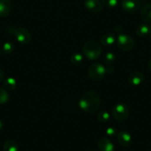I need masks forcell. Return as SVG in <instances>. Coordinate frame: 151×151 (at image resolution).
<instances>
[{
    "mask_svg": "<svg viewBox=\"0 0 151 151\" xmlns=\"http://www.w3.org/2000/svg\"><path fill=\"white\" fill-rule=\"evenodd\" d=\"M101 104V98L96 91H88L85 93L79 101L81 110L88 113H95L99 110Z\"/></svg>",
    "mask_w": 151,
    "mask_h": 151,
    "instance_id": "cell-1",
    "label": "cell"
},
{
    "mask_svg": "<svg viewBox=\"0 0 151 151\" xmlns=\"http://www.w3.org/2000/svg\"><path fill=\"white\" fill-rule=\"evenodd\" d=\"M102 49L100 45L94 40L87 41L83 45V53L90 60H96L100 57Z\"/></svg>",
    "mask_w": 151,
    "mask_h": 151,
    "instance_id": "cell-2",
    "label": "cell"
},
{
    "mask_svg": "<svg viewBox=\"0 0 151 151\" xmlns=\"http://www.w3.org/2000/svg\"><path fill=\"white\" fill-rule=\"evenodd\" d=\"M88 76L93 82H100L104 79L106 74L105 67L100 63H94L89 67Z\"/></svg>",
    "mask_w": 151,
    "mask_h": 151,
    "instance_id": "cell-3",
    "label": "cell"
},
{
    "mask_svg": "<svg viewBox=\"0 0 151 151\" xmlns=\"http://www.w3.org/2000/svg\"><path fill=\"white\" fill-rule=\"evenodd\" d=\"M130 114L128 106L124 103H119L114 105L112 110V116L116 121L122 122L127 119Z\"/></svg>",
    "mask_w": 151,
    "mask_h": 151,
    "instance_id": "cell-4",
    "label": "cell"
},
{
    "mask_svg": "<svg viewBox=\"0 0 151 151\" xmlns=\"http://www.w3.org/2000/svg\"><path fill=\"white\" fill-rule=\"evenodd\" d=\"M117 46L123 51H130L133 50L135 46V42L131 36L122 33L117 37Z\"/></svg>",
    "mask_w": 151,
    "mask_h": 151,
    "instance_id": "cell-5",
    "label": "cell"
},
{
    "mask_svg": "<svg viewBox=\"0 0 151 151\" xmlns=\"http://www.w3.org/2000/svg\"><path fill=\"white\" fill-rule=\"evenodd\" d=\"M16 39L19 43L22 45H28L31 42L32 36L28 30L24 27H17L14 33Z\"/></svg>",
    "mask_w": 151,
    "mask_h": 151,
    "instance_id": "cell-6",
    "label": "cell"
},
{
    "mask_svg": "<svg viewBox=\"0 0 151 151\" xmlns=\"http://www.w3.org/2000/svg\"><path fill=\"white\" fill-rule=\"evenodd\" d=\"M122 8L124 11L128 13H133L139 9L141 2L139 0H122Z\"/></svg>",
    "mask_w": 151,
    "mask_h": 151,
    "instance_id": "cell-7",
    "label": "cell"
},
{
    "mask_svg": "<svg viewBox=\"0 0 151 151\" xmlns=\"http://www.w3.org/2000/svg\"><path fill=\"white\" fill-rule=\"evenodd\" d=\"M117 139H118L119 143L123 147H129L131 145L132 141H133L130 133L126 130H122L119 132L117 135Z\"/></svg>",
    "mask_w": 151,
    "mask_h": 151,
    "instance_id": "cell-8",
    "label": "cell"
},
{
    "mask_svg": "<svg viewBox=\"0 0 151 151\" xmlns=\"http://www.w3.org/2000/svg\"><path fill=\"white\" fill-rule=\"evenodd\" d=\"M85 7L91 13H98L102 9V5L99 0H85Z\"/></svg>",
    "mask_w": 151,
    "mask_h": 151,
    "instance_id": "cell-9",
    "label": "cell"
},
{
    "mask_svg": "<svg viewBox=\"0 0 151 151\" xmlns=\"http://www.w3.org/2000/svg\"><path fill=\"white\" fill-rule=\"evenodd\" d=\"M144 75L142 73L139 71H135L133 72L128 77V82L132 85V86H139L143 82Z\"/></svg>",
    "mask_w": 151,
    "mask_h": 151,
    "instance_id": "cell-10",
    "label": "cell"
},
{
    "mask_svg": "<svg viewBox=\"0 0 151 151\" xmlns=\"http://www.w3.org/2000/svg\"><path fill=\"white\" fill-rule=\"evenodd\" d=\"M98 147L100 151H113L114 145L111 141L106 137L100 138L98 142Z\"/></svg>",
    "mask_w": 151,
    "mask_h": 151,
    "instance_id": "cell-11",
    "label": "cell"
},
{
    "mask_svg": "<svg viewBox=\"0 0 151 151\" xmlns=\"http://www.w3.org/2000/svg\"><path fill=\"white\" fill-rule=\"evenodd\" d=\"M12 5L10 0H0V17H6L11 14Z\"/></svg>",
    "mask_w": 151,
    "mask_h": 151,
    "instance_id": "cell-12",
    "label": "cell"
},
{
    "mask_svg": "<svg viewBox=\"0 0 151 151\" xmlns=\"http://www.w3.org/2000/svg\"><path fill=\"white\" fill-rule=\"evenodd\" d=\"M141 18L145 22L151 24V4L148 3L144 5L141 10Z\"/></svg>",
    "mask_w": 151,
    "mask_h": 151,
    "instance_id": "cell-13",
    "label": "cell"
},
{
    "mask_svg": "<svg viewBox=\"0 0 151 151\" xmlns=\"http://www.w3.org/2000/svg\"><path fill=\"white\" fill-rule=\"evenodd\" d=\"M151 27L147 24H141L136 28V34L139 37H145L150 32Z\"/></svg>",
    "mask_w": 151,
    "mask_h": 151,
    "instance_id": "cell-14",
    "label": "cell"
},
{
    "mask_svg": "<svg viewBox=\"0 0 151 151\" xmlns=\"http://www.w3.org/2000/svg\"><path fill=\"white\" fill-rule=\"evenodd\" d=\"M114 42H115V36L113 33H105L101 38V45L105 47H110L114 43Z\"/></svg>",
    "mask_w": 151,
    "mask_h": 151,
    "instance_id": "cell-15",
    "label": "cell"
},
{
    "mask_svg": "<svg viewBox=\"0 0 151 151\" xmlns=\"http://www.w3.org/2000/svg\"><path fill=\"white\" fill-rule=\"evenodd\" d=\"M3 150L4 151H18V145L14 140L8 139L4 144Z\"/></svg>",
    "mask_w": 151,
    "mask_h": 151,
    "instance_id": "cell-16",
    "label": "cell"
},
{
    "mask_svg": "<svg viewBox=\"0 0 151 151\" xmlns=\"http://www.w3.org/2000/svg\"><path fill=\"white\" fill-rule=\"evenodd\" d=\"M4 87L6 91H14L17 88V81L14 78H8L4 82Z\"/></svg>",
    "mask_w": 151,
    "mask_h": 151,
    "instance_id": "cell-17",
    "label": "cell"
},
{
    "mask_svg": "<svg viewBox=\"0 0 151 151\" xmlns=\"http://www.w3.org/2000/svg\"><path fill=\"white\" fill-rule=\"evenodd\" d=\"M70 61L73 65H79L83 61V56L79 52H76L71 56Z\"/></svg>",
    "mask_w": 151,
    "mask_h": 151,
    "instance_id": "cell-18",
    "label": "cell"
},
{
    "mask_svg": "<svg viewBox=\"0 0 151 151\" xmlns=\"http://www.w3.org/2000/svg\"><path fill=\"white\" fill-rule=\"evenodd\" d=\"M116 59V56L115 53H113V52H109L105 55L104 57V63L106 65H111L115 62Z\"/></svg>",
    "mask_w": 151,
    "mask_h": 151,
    "instance_id": "cell-19",
    "label": "cell"
},
{
    "mask_svg": "<svg viewBox=\"0 0 151 151\" xmlns=\"http://www.w3.org/2000/svg\"><path fill=\"white\" fill-rule=\"evenodd\" d=\"M15 50V45L11 42H7L3 45L2 50L5 53H11Z\"/></svg>",
    "mask_w": 151,
    "mask_h": 151,
    "instance_id": "cell-20",
    "label": "cell"
},
{
    "mask_svg": "<svg viewBox=\"0 0 151 151\" xmlns=\"http://www.w3.org/2000/svg\"><path fill=\"white\" fill-rule=\"evenodd\" d=\"M97 117H98V120L100 122L104 123L108 121L109 119H110V113L107 111L103 110V111L99 112V113H98Z\"/></svg>",
    "mask_w": 151,
    "mask_h": 151,
    "instance_id": "cell-21",
    "label": "cell"
},
{
    "mask_svg": "<svg viewBox=\"0 0 151 151\" xmlns=\"http://www.w3.org/2000/svg\"><path fill=\"white\" fill-rule=\"evenodd\" d=\"M8 99H9V95L6 90L0 88V104L6 103Z\"/></svg>",
    "mask_w": 151,
    "mask_h": 151,
    "instance_id": "cell-22",
    "label": "cell"
},
{
    "mask_svg": "<svg viewBox=\"0 0 151 151\" xmlns=\"http://www.w3.org/2000/svg\"><path fill=\"white\" fill-rule=\"evenodd\" d=\"M101 2L107 8H114L118 4V0H101Z\"/></svg>",
    "mask_w": 151,
    "mask_h": 151,
    "instance_id": "cell-23",
    "label": "cell"
},
{
    "mask_svg": "<svg viewBox=\"0 0 151 151\" xmlns=\"http://www.w3.org/2000/svg\"><path fill=\"white\" fill-rule=\"evenodd\" d=\"M119 132L117 131V130L114 127H108L106 130V133L109 136H111V137H115V136H117Z\"/></svg>",
    "mask_w": 151,
    "mask_h": 151,
    "instance_id": "cell-24",
    "label": "cell"
},
{
    "mask_svg": "<svg viewBox=\"0 0 151 151\" xmlns=\"http://www.w3.org/2000/svg\"><path fill=\"white\" fill-rule=\"evenodd\" d=\"M105 70L107 73H112L114 71V68L112 65H107L105 68Z\"/></svg>",
    "mask_w": 151,
    "mask_h": 151,
    "instance_id": "cell-25",
    "label": "cell"
},
{
    "mask_svg": "<svg viewBox=\"0 0 151 151\" xmlns=\"http://www.w3.org/2000/svg\"><path fill=\"white\" fill-rule=\"evenodd\" d=\"M115 31L117 33H119V35L122 34L123 31V27H122L121 25H116L115 27Z\"/></svg>",
    "mask_w": 151,
    "mask_h": 151,
    "instance_id": "cell-26",
    "label": "cell"
},
{
    "mask_svg": "<svg viewBox=\"0 0 151 151\" xmlns=\"http://www.w3.org/2000/svg\"><path fill=\"white\" fill-rule=\"evenodd\" d=\"M4 78H5V73H4V71L0 68V82L3 80Z\"/></svg>",
    "mask_w": 151,
    "mask_h": 151,
    "instance_id": "cell-27",
    "label": "cell"
},
{
    "mask_svg": "<svg viewBox=\"0 0 151 151\" xmlns=\"http://www.w3.org/2000/svg\"><path fill=\"white\" fill-rule=\"evenodd\" d=\"M83 151H96V150L94 149H92V148L88 147V148H86L85 150H84Z\"/></svg>",
    "mask_w": 151,
    "mask_h": 151,
    "instance_id": "cell-28",
    "label": "cell"
},
{
    "mask_svg": "<svg viewBox=\"0 0 151 151\" xmlns=\"http://www.w3.org/2000/svg\"><path fill=\"white\" fill-rule=\"evenodd\" d=\"M148 68H149V69L150 70V71H151V58L150 59L149 62H148Z\"/></svg>",
    "mask_w": 151,
    "mask_h": 151,
    "instance_id": "cell-29",
    "label": "cell"
},
{
    "mask_svg": "<svg viewBox=\"0 0 151 151\" xmlns=\"http://www.w3.org/2000/svg\"><path fill=\"white\" fill-rule=\"evenodd\" d=\"M2 122L0 121V130H2Z\"/></svg>",
    "mask_w": 151,
    "mask_h": 151,
    "instance_id": "cell-30",
    "label": "cell"
},
{
    "mask_svg": "<svg viewBox=\"0 0 151 151\" xmlns=\"http://www.w3.org/2000/svg\"><path fill=\"white\" fill-rule=\"evenodd\" d=\"M148 36H150V40H151V30H150V33H149V35H148Z\"/></svg>",
    "mask_w": 151,
    "mask_h": 151,
    "instance_id": "cell-31",
    "label": "cell"
},
{
    "mask_svg": "<svg viewBox=\"0 0 151 151\" xmlns=\"http://www.w3.org/2000/svg\"><path fill=\"white\" fill-rule=\"evenodd\" d=\"M0 55H1V51H0Z\"/></svg>",
    "mask_w": 151,
    "mask_h": 151,
    "instance_id": "cell-32",
    "label": "cell"
},
{
    "mask_svg": "<svg viewBox=\"0 0 151 151\" xmlns=\"http://www.w3.org/2000/svg\"><path fill=\"white\" fill-rule=\"evenodd\" d=\"M150 151H151V150H150Z\"/></svg>",
    "mask_w": 151,
    "mask_h": 151,
    "instance_id": "cell-33",
    "label": "cell"
}]
</instances>
